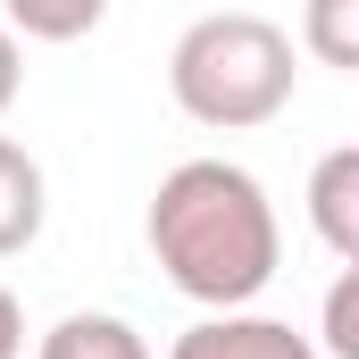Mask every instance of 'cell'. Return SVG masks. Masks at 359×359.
Returning <instances> with one entry per match:
<instances>
[{"instance_id":"cell-1","label":"cell","mask_w":359,"mask_h":359,"mask_svg":"<svg viewBox=\"0 0 359 359\" xmlns=\"http://www.w3.org/2000/svg\"><path fill=\"white\" fill-rule=\"evenodd\" d=\"M151 259L176 284L184 301L201 309H251L276 284V259H284V234H276V201L268 184L234 159H184L159 176L151 192Z\"/></svg>"},{"instance_id":"cell-2","label":"cell","mask_w":359,"mask_h":359,"mask_svg":"<svg viewBox=\"0 0 359 359\" xmlns=\"http://www.w3.org/2000/svg\"><path fill=\"white\" fill-rule=\"evenodd\" d=\"M168 92L192 126L209 134H251L292 109V34L259 8H217L192 17L168 50Z\"/></svg>"},{"instance_id":"cell-3","label":"cell","mask_w":359,"mask_h":359,"mask_svg":"<svg viewBox=\"0 0 359 359\" xmlns=\"http://www.w3.org/2000/svg\"><path fill=\"white\" fill-rule=\"evenodd\" d=\"M168 359H318V343L284 318H259V309H209L201 326H184Z\"/></svg>"},{"instance_id":"cell-4","label":"cell","mask_w":359,"mask_h":359,"mask_svg":"<svg viewBox=\"0 0 359 359\" xmlns=\"http://www.w3.org/2000/svg\"><path fill=\"white\" fill-rule=\"evenodd\" d=\"M309 226H318V243L343 268H359V142L318 159V176H309Z\"/></svg>"},{"instance_id":"cell-5","label":"cell","mask_w":359,"mask_h":359,"mask_svg":"<svg viewBox=\"0 0 359 359\" xmlns=\"http://www.w3.org/2000/svg\"><path fill=\"white\" fill-rule=\"evenodd\" d=\"M34 234H42V168L25 142L0 134V259H17Z\"/></svg>"},{"instance_id":"cell-6","label":"cell","mask_w":359,"mask_h":359,"mask_svg":"<svg viewBox=\"0 0 359 359\" xmlns=\"http://www.w3.org/2000/svg\"><path fill=\"white\" fill-rule=\"evenodd\" d=\"M34 359H151V343L126 326V318H109V309H76V318H59Z\"/></svg>"},{"instance_id":"cell-7","label":"cell","mask_w":359,"mask_h":359,"mask_svg":"<svg viewBox=\"0 0 359 359\" xmlns=\"http://www.w3.org/2000/svg\"><path fill=\"white\" fill-rule=\"evenodd\" d=\"M109 17V0H0V25L25 42H84Z\"/></svg>"},{"instance_id":"cell-8","label":"cell","mask_w":359,"mask_h":359,"mask_svg":"<svg viewBox=\"0 0 359 359\" xmlns=\"http://www.w3.org/2000/svg\"><path fill=\"white\" fill-rule=\"evenodd\" d=\"M301 50H309L318 67H359V0H309Z\"/></svg>"},{"instance_id":"cell-9","label":"cell","mask_w":359,"mask_h":359,"mask_svg":"<svg viewBox=\"0 0 359 359\" xmlns=\"http://www.w3.org/2000/svg\"><path fill=\"white\" fill-rule=\"evenodd\" d=\"M326 351L359 359V268H343V284L326 292Z\"/></svg>"},{"instance_id":"cell-10","label":"cell","mask_w":359,"mask_h":359,"mask_svg":"<svg viewBox=\"0 0 359 359\" xmlns=\"http://www.w3.org/2000/svg\"><path fill=\"white\" fill-rule=\"evenodd\" d=\"M0 359H25V309L8 284H0Z\"/></svg>"},{"instance_id":"cell-11","label":"cell","mask_w":359,"mask_h":359,"mask_svg":"<svg viewBox=\"0 0 359 359\" xmlns=\"http://www.w3.org/2000/svg\"><path fill=\"white\" fill-rule=\"evenodd\" d=\"M17 84H25V59H17V34L0 25V117H8V100H17Z\"/></svg>"}]
</instances>
